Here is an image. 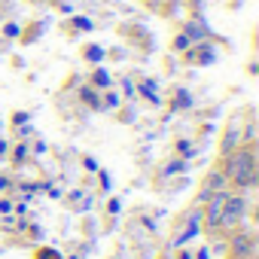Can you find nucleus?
I'll list each match as a JSON object with an SVG mask.
<instances>
[{
    "label": "nucleus",
    "mask_w": 259,
    "mask_h": 259,
    "mask_svg": "<svg viewBox=\"0 0 259 259\" xmlns=\"http://www.w3.org/2000/svg\"><path fill=\"white\" fill-rule=\"evenodd\" d=\"M229 177L235 180V186H253L256 183V165H253V153L250 150H238L232 156Z\"/></svg>",
    "instance_id": "obj_1"
},
{
    "label": "nucleus",
    "mask_w": 259,
    "mask_h": 259,
    "mask_svg": "<svg viewBox=\"0 0 259 259\" xmlns=\"http://www.w3.org/2000/svg\"><path fill=\"white\" fill-rule=\"evenodd\" d=\"M244 207H247V201H244L241 195H226V204H223V220H220V226H226V229H235V226L241 223V217H244Z\"/></svg>",
    "instance_id": "obj_2"
},
{
    "label": "nucleus",
    "mask_w": 259,
    "mask_h": 259,
    "mask_svg": "<svg viewBox=\"0 0 259 259\" xmlns=\"http://www.w3.org/2000/svg\"><path fill=\"white\" fill-rule=\"evenodd\" d=\"M223 204H226V195H223V192H213V195H210V204H207V213H204V220H207L210 229L220 226V220H223Z\"/></svg>",
    "instance_id": "obj_3"
},
{
    "label": "nucleus",
    "mask_w": 259,
    "mask_h": 259,
    "mask_svg": "<svg viewBox=\"0 0 259 259\" xmlns=\"http://www.w3.org/2000/svg\"><path fill=\"white\" fill-rule=\"evenodd\" d=\"M235 250H238V253H250V238L238 235V238H235Z\"/></svg>",
    "instance_id": "obj_4"
},
{
    "label": "nucleus",
    "mask_w": 259,
    "mask_h": 259,
    "mask_svg": "<svg viewBox=\"0 0 259 259\" xmlns=\"http://www.w3.org/2000/svg\"><path fill=\"white\" fill-rule=\"evenodd\" d=\"M232 144H238V128H232V132L226 135V144H223V150L229 153V150H232Z\"/></svg>",
    "instance_id": "obj_5"
},
{
    "label": "nucleus",
    "mask_w": 259,
    "mask_h": 259,
    "mask_svg": "<svg viewBox=\"0 0 259 259\" xmlns=\"http://www.w3.org/2000/svg\"><path fill=\"white\" fill-rule=\"evenodd\" d=\"M0 213H13V201L10 198H0Z\"/></svg>",
    "instance_id": "obj_6"
},
{
    "label": "nucleus",
    "mask_w": 259,
    "mask_h": 259,
    "mask_svg": "<svg viewBox=\"0 0 259 259\" xmlns=\"http://www.w3.org/2000/svg\"><path fill=\"white\" fill-rule=\"evenodd\" d=\"M107 82H110V79H107V73H104V70H98V73H95V85H107Z\"/></svg>",
    "instance_id": "obj_7"
},
{
    "label": "nucleus",
    "mask_w": 259,
    "mask_h": 259,
    "mask_svg": "<svg viewBox=\"0 0 259 259\" xmlns=\"http://www.w3.org/2000/svg\"><path fill=\"white\" fill-rule=\"evenodd\" d=\"M85 55H89V58H92V61H101V49H98V46H92V49H89V52H85Z\"/></svg>",
    "instance_id": "obj_8"
},
{
    "label": "nucleus",
    "mask_w": 259,
    "mask_h": 259,
    "mask_svg": "<svg viewBox=\"0 0 259 259\" xmlns=\"http://www.w3.org/2000/svg\"><path fill=\"white\" fill-rule=\"evenodd\" d=\"M82 98H85V101H89V104H92V107H98V98H95V95H92V92H89V89H85V92H82Z\"/></svg>",
    "instance_id": "obj_9"
}]
</instances>
